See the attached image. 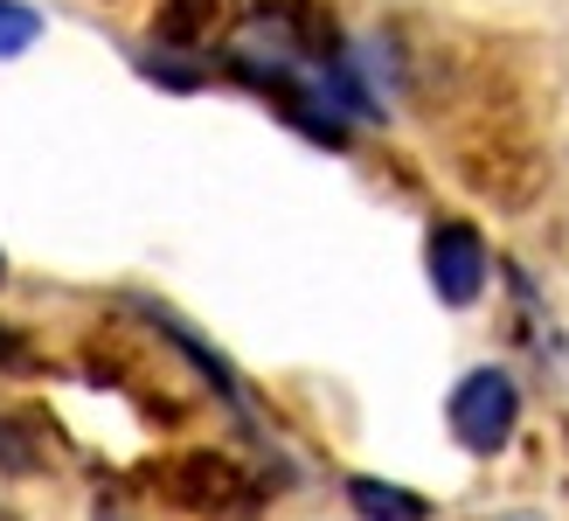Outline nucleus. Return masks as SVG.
Instances as JSON below:
<instances>
[{
  "label": "nucleus",
  "mask_w": 569,
  "mask_h": 521,
  "mask_svg": "<svg viewBox=\"0 0 569 521\" xmlns=\"http://www.w3.org/2000/svg\"><path fill=\"white\" fill-rule=\"evenodd\" d=\"M445 424H451V439H459L472 459H493L507 439H515V424H521V383L507 368L459 375V390H451V403H445Z\"/></svg>",
  "instance_id": "1"
},
{
  "label": "nucleus",
  "mask_w": 569,
  "mask_h": 521,
  "mask_svg": "<svg viewBox=\"0 0 569 521\" xmlns=\"http://www.w3.org/2000/svg\"><path fill=\"white\" fill-rule=\"evenodd\" d=\"M423 272H431V293H438L445 306H472L479 293H487V272H493L487 237H479L472 223H459V216L431 223V244H423Z\"/></svg>",
  "instance_id": "2"
},
{
  "label": "nucleus",
  "mask_w": 569,
  "mask_h": 521,
  "mask_svg": "<svg viewBox=\"0 0 569 521\" xmlns=\"http://www.w3.org/2000/svg\"><path fill=\"white\" fill-rule=\"evenodd\" d=\"M243 494H250L243 473L230 466V459H216V452H188L181 466H174V501H181V508L222 514V508H237Z\"/></svg>",
  "instance_id": "3"
},
{
  "label": "nucleus",
  "mask_w": 569,
  "mask_h": 521,
  "mask_svg": "<svg viewBox=\"0 0 569 521\" xmlns=\"http://www.w3.org/2000/svg\"><path fill=\"white\" fill-rule=\"evenodd\" d=\"M348 501H355L361 521H423L431 514L423 494H410V486H396V480H368V473L348 480Z\"/></svg>",
  "instance_id": "4"
},
{
  "label": "nucleus",
  "mask_w": 569,
  "mask_h": 521,
  "mask_svg": "<svg viewBox=\"0 0 569 521\" xmlns=\"http://www.w3.org/2000/svg\"><path fill=\"white\" fill-rule=\"evenodd\" d=\"M42 14L36 8H28V0H0V63H14V56H28V49H36L42 42Z\"/></svg>",
  "instance_id": "5"
},
{
  "label": "nucleus",
  "mask_w": 569,
  "mask_h": 521,
  "mask_svg": "<svg viewBox=\"0 0 569 521\" xmlns=\"http://www.w3.org/2000/svg\"><path fill=\"white\" fill-rule=\"evenodd\" d=\"M216 14H222V0H167V36L194 42L202 28H216Z\"/></svg>",
  "instance_id": "6"
},
{
  "label": "nucleus",
  "mask_w": 569,
  "mask_h": 521,
  "mask_svg": "<svg viewBox=\"0 0 569 521\" xmlns=\"http://www.w3.org/2000/svg\"><path fill=\"white\" fill-rule=\"evenodd\" d=\"M0 272H8V265H0Z\"/></svg>",
  "instance_id": "7"
},
{
  "label": "nucleus",
  "mask_w": 569,
  "mask_h": 521,
  "mask_svg": "<svg viewBox=\"0 0 569 521\" xmlns=\"http://www.w3.org/2000/svg\"><path fill=\"white\" fill-rule=\"evenodd\" d=\"M515 521H521V514H515Z\"/></svg>",
  "instance_id": "8"
}]
</instances>
